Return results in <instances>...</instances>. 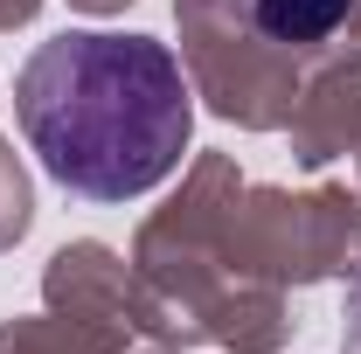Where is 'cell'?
Segmentation results:
<instances>
[{
    "instance_id": "1",
    "label": "cell",
    "mask_w": 361,
    "mask_h": 354,
    "mask_svg": "<svg viewBox=\"0 0 361 354\" xmlns=\"http://www.w3.org/2000/svg\"><path fill=\"white\" fill-rule=\"evenodd\" d=\"M21 133L49 181L84 202H133L174 174L188 146L180 63L146 35H56L28 56L14 84Z\"/></svg>"
},
{
    "instance_id": "2",
    "label": "cell",
    "mask_w": 361,
    "mask_h": 354,
    "mask_svg": "<svg viewBox=\"0 0 361 354\" xmlns=\"http://www.w3.org/2000/svg\"><path fill=\"white\" fill-rule=\"evenodd\" d=\"M341 14H348V0H257V21L285 42H319Z\"/></svg>"
},
{
    "instance_id": "3",
    "label": "cell",
    "mask_w": 361,
    "mask_h": 354,
    "mask_svg": "<svg viewBox=\"0 0 361 354\" xmlns=\"http://www.w3.org/2000/svg\"><path fill=\"white\" fill-rule=\"evenodd\" d=\"M348 354H361V299H355V312H348Z\"/></svg>"
}]
</instances>
